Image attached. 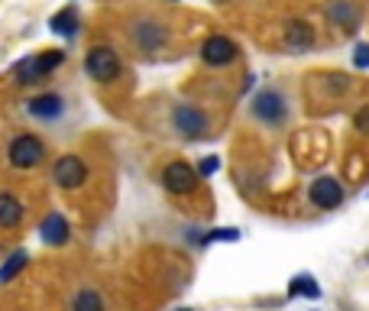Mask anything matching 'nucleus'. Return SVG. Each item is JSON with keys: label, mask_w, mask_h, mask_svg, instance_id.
I'll return each instance as SVG.
<instances>
[{"label": "nucleus", "mask_w": 369, "mask_h": 311, "mask_svg": "<svg viewBox=\"0 0 369 311\" xmlns=\"http://www.w3.org/2000/svg\"><path fill=\"white\" fill-rule=\"evenodd\" d=\"M324 289L318 286V279L311 272H298V276L288 279V298H308V302H321Z\"/></svg>", "instance_id": "f3484780"}, {"label": "nucleus", "mask_w": 369, "mask_h": 311, "mask_svg": "<svg viewBox=\"0 0 369 311\" xmlns=\"http://www.w3.org/2000/svg\"><path fill=\"white\" fill-rule=\"evenodd\" d=\"M243 237L240 227H210V230H201V240L198 246H210V244H236Z\"/></svg>", "instance_id": "412c9836"}, {"label": "nucleus", "mask_w": 369, "mask_h": 311, "mask_svg": "<svg viewBox=\"0 0 369 311\" xmlns=\"http://www.w3.org/2000/svg\"><path fill=\"white\" fill-rule=\"evenodd\" d=\"M26 114H29V120H36V124L52 126L68 114V101L59 91H42V94H36V98L26 101Z\"/></svg>", "instance_id": "9b49d317"}, {"label": "nucleus", "mask_w": 369, "mask_h": 311, "mask_svg": "<svg viewBox=\"0 0 369 311\" xmlns=\"http://www.w3.org/2000/svg\"><path fill=\"white\" fill-rule=\"evenodd\" d=\"M250 117L256 120V124L269 126V130H282V126L288 124V117H292V104H288L286 91L276 88V84L260 88L250 101Z\"/></svg>", "instance_id": "f257e3e1"}, {"label": "nucleus", "mask_w": 369, "mask_h": 311, "mask_svg": "<svg viewBox=\"0 0 369 311\" xmlns=\"http://www.w3.org/2000/svg\"><path fill=\"white\" fill-rule=\"evenodd\" d=\"M68 311H107V302H104V295L94 286H84V289H78V292L72 295Z\"/></svg>", "instance_id": "a211bd4d"}, {"label": "nucleus", "mask_w": 369, "mask_h": 311, "mask_svg": "<svg viewBox=\"0 0 369 311\" xmlns=\"http://www.w3.org/2000/svg\"><path fill=\"white\" fill-rule=\"evenodd\" d=\"M49 29L55 36H62V39H75V36L81 33V17H78L75 4H68V7H62L59 13H52V17H49Z\"/></svg>", "instance_id": "dca6fc26"}, {"label": "nucleus", "mask_w": 369, "mask_h": 311, "mask_svg": "<svg viewBox=\"0 0 369 311\" xmlns=\"http://www.w3.org/2000/svg\"><path fill=\"white\" fill-rule=\"evenodd\" d=\"M88 176H91V168L78 152H62L52 162V182L62 192H81L88 185Z\"/></svg>", "instance_id": "6e6552de"}, {"label": "nucleus", "mask_w": 369, "mask_h": 311, "mask_svg": "<svg viewBox=\"0 0 369 311\" xmlns=\"http://www.w3.org/2000/svg\"><path fill=\"white\" fill-rule=\"evenodd\" d=\"M26 218V204L20 194L0 192V230H17Z\"/></svg>", "instance_id": "2eb2a0df"}, {"label": "nucleus", "mask_w": 369, "mask_h": 311, "mask_svg": "<svg viewBox=\"0 0 369 311\" xmlns=\"http://www.w3.org/2000/svg\"><path fill=\"white\" fill-rule=\"evenodd\" d=\"M65 59H68L65 49H46V52H36V55H26V59H20L17 65H13V81H17L20 88L39 84V81L55 75V72L65 65Z\"/></svg>", "instance_id": "7ed1b4c3"}, {"label": "nucleus", "mask_w": 369, "mask_h": 311, "mask_svg": "<svg viewBox=\"0 0 369 311\" xmlns=\"http://www.w3.org/2000/svg\"><path fill=\"white\" fill-rule=\"evenodd\" d=\"M353 130L360 136H369V104H363V107L353 114Z\"/></svg>", "instance_id": "5701e85b"}, {"label": "nucleus", "mask_w": 369, "mask_h": 311, "mask_svg": "<svg viewBox=\"0 0 369 311\" xmlns=\"http://www.w3.org/2000/svg\"><path fill=\"white\" fill-rule=\"evenodd\" d=\"M321 78V88L328 94H334V98H344V94L353 91V75H347V72H324V75H314Z\"/></svg>", "instance_id": "6ab92c4d"}, {"label": "nucleus", "mask_w": 369, "mask_h": 311, "mask_svg": "<svg viewBox=\"0 0 369 311\" xmlns=\"http://www.w3.org/2000/svg\"><path fill=\"white\" fill-rule=\"evenodd\" d=\"M39 240L46 246H52V250L72 244V224H68V218L62 211H49V214L39 220Z\"/></svg>", "instance_id": "ddd939ff"}, {"label": "nucleus", "mask_w": 369, "mask_h": 311, "mask_svg": "<svg viewBox=\"0 0 369 311\" xmlns=\"http://www.w3.org/2000/svg\"><path fill=\"white\" fill-rule=\"evenodd\" d=\"M253 84H256V75H246V78H243V94L253 91Z\"/></svg>", "instance_id": "393cba45"}, {"label": "nucleus", "mask_w": 369, "mask_h": 311, "mask_svg": "<svg viewBox=\"0 0 369 311\" xmlns=\"http://www.w3.org/2000/svg\"><path fill=\"white\" fill-rule=\"evenodd\" d=\"M178 311H198V308H178Z\"/></svg>", "instance_id": "a878e982"}, {"label": "nucleus", "mask_w": 369, "mask_h": 311, "mask_svg": "<svg viewBox=\"0 0 369 311\" xmlns=\"http://www.w3.org/2000/svg\"><path fill=\"white\" fill-rule=\"evenodd\" d=\"M198 59L208 68H230L240 62V46L224 33H210L208 39L198 46Z\"/></svg>", "instance_id": "1a4fd4ad"}, {"label": "nucleus", "mask_w": 369, "mask_h": 311, "mask_svg": "<svg viewBox=\"0 0 369 311\" xmlns=\"http://www.w3.org/2000/svg\"><path fill=\"white\" fill-rule=\"evenodd\" d=\"M159 185L166 188L172 198H188V194L198 192V185H201V176H198V168H194L192 162L172 159V162H166V166H162Z\"/></svg>", "instance_id": "0eeeda50"}, {"label": "nucleus", "mask_w": 369, "mask_h": 311, "mask_svg": "<svg viewBox=\"0 0 369 311\" xmlns=\"http://www.w3.org/2000/svg\"><path fill=\"white\" fill-rule=\"evenodd\" d=\"M84 75L98 84H114L123 75V59L114 46H91L84 52Z\"/></svg>", "instance_id": "423d86ee"}, {"label": "nucleus", "mask_w": 369, "mask_h": 311, "mask_svg": "<svg viewBox=\"0 0 369 311\" xmlns=\"http://www.w3.org/2000/svg\"><path fill=\"white\" fill-rule=\"evenodd\" d=\"M198 176H201V182H208V178H214L220 172V156H204V159H198Z\"/></svg>", "instance_id": "4be33fe9"}, {"label": "nucleus", "mask_w": 369, "mask_h": 311, "mask_svg": "<svg viewBox=\"0 0 369 311\" xmlns=\"http://www.w3.org/2000/svg\"><path fill=\"white\" fill-rule=\"evenodd\" d=\"M308 201L318 211H337L347 201V188L337 176H318L308 185Z\"/></svg>", "instance_id": "9d476101"}, {"label": "nucleus", "mask_w": 369, "mask_h": 311, "mask_svg": "<svg viewBox=\"0 0 369 311\" xmlns=\"http://www.w3.org/2000/svg\"><path fill=\"white\" fill-rule=\"evenodd\" d=\"M366 263H369V253H366Z\"/></svg>", "instance_id": "cd10ccee"}, {"label": "nucleus", "mask_w": 369, "mask_h": 311, "mask_svg": "<svg viewBox=\"0 0 369 311\" xmlns=\"http://www.w3.org/2000/svg\"><path fill=\"white\" fill-rule=\"evenodd\" d=\"M130 42H133L136 55H146V59H152V55H159V52H166L168 46V26L162 23V20L156 17H140L130 23Z\"/></svg>", "instance_id": "39448f33"}, {"label": "nucleus", "mask_w": 369, "mask_h": 311, "mask_svg": "<svg viewBox=\"0 0 369 311\" xmlns=\"http://www.w3.org/2000/svg\"><path fill=\"white\" fill-rule=\"evenodd\" d=\"M324 20L337 26L340 33H356L363 26V7L356 0H328L324 4Z\"/></svg>", "instance_id": "f8f14e48"}, {"label": "nucleus", "mask_w": 369, "mask_h": 311, "mask_svg": "<svg viewBox=\"0 0 369 311\" xmlns=\"http://www.w3.org/2000/svg\"><path fill=\"white\" fill-rule=\"evenodd\" d=\"M168 4H178V0H168Z\"/></svg>", "instance_id": "bb28decb"}, {"label": "nucleus", "mask_w": 369, "mask_h": 311, "mask_svg": "<svg viewBox=\"0 0 369 311\" xmlns=\"http://www.w3.org/2000/svg\"><path fill=\"white\" fill-rule=\"evenodd\" d=\"M46 156H49V146H46V140H42L39 133H33V130H23V133H17L7 143V166L17 168V172H33V168H39L42 162H46Z\"/></svg>", "instance_id": "20e7f679"}, {"label": "nucleus", "mask_w": 369, "mask_h": 311, "mask_svg": "<svg viewBox=\"0 0 369 311\" xmlns=\"http://www.w3.org/2000/svg\"><path fill=\"white\" fill-rule=\"evenodd\" d=\"M29 266V253L26 250H17V253H10L7 260L0 263V286H7V282H13V279L20 276V272Z\"/></svg>", "instance_id": "aec40b11"}, {"label": "nucleus", "mask_w": 369, "mask_h": 311, "mask_svg": "<svg viewBox=\"0 0 369 311\" xmlns=\"http://www.w3.org/2000/svg\"><path fill=\"white\" fill-rule=\"evenodd\" d=\"M353 68L369 72V42H360V46L353 49Z\"/></svg>", "instance_id": "b1692460"}, {"label": "nucleus", "mask_w": 369, "mask_h": 311, "mask_svg": "<svg viewBox=\"0 0 369 311\" xmlns=\"http://www.w3.org/2000/svg\"><path fill=\"white\" fill-rule=\"evenodd\" d=\"M282 42H286L288 52H311L318 46V29L308 23V20H292L282 29Z\"/></svg>", "instance_id": "4468645a"}, {"label": "nucleus", "mask_w": 369, "mask_h": 311, "mask_svg": "<svg viewBox=\"0 0 369 311\" xmlns=\"http://www.w3.org/2000/svg\"><path fill=\"white\" fill-rule=\"evenodd\" d=\"M168 120H172L175 136H182V140H188V143H201V140H208V136H210V130H214L210 114L201 107V104H192V101L172 104Z\"/></svg>", "instance_id": "f03ea898"}]
</instances>
